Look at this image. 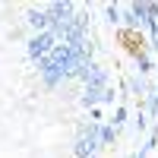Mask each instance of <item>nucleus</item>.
I'll return each instance as SVG.
<instances>
[{"label":"nucleus","instance_id":"f257e3e1","mask_svg":"<svg viewBox=\"0 0 158 158\" xmlns=\"http://www.w3.org/2000/svg\"><path fill=\"white\" fill-rule=\"evenodd\" d=\"M120 41H123V48H127L133 57H142V54H146V38L136 35L133 29H120Z\"/></svg>","mask_w":158,"mask_h":158}]
</instances>
